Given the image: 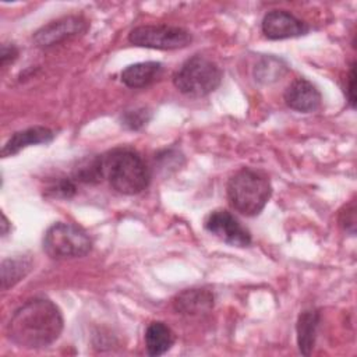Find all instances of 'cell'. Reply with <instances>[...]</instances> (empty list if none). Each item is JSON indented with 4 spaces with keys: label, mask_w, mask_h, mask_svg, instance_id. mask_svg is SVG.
<instances>
[{
    "label": "cell",
    "mask_w": 357,
    "mask_h": 357,
    "mask_svg": "<svg viewBox=\"0 0 357 357\" xmlns=\"http://www.w3.org/2000/svg\"><path fill=\"white\" fill-rule=\"evenodd\" d=\"M63 324V314L52 300L35 297L13 312L7 335L20 347L43 349L59 339Z\"/></svg>",
    "instance_id": "1"
},
{
    "label": "cell",
    "mask_w": 357,
    "mask_h": 357,
    "mask_svg": "<svg viewBox=\"0 0 357 357\" xmlns=\"http://www.w3.org/2000/svg\"><path fill=\"white\" fill-rule=\"evenodd\" d=\"M103 173L120 194L135 195L151 181V173L141 155L131 148H114L102 155Z\"/></svg>",
    "instance_id": "2"
},
{
    "label": "cell",
    "mask_w": 357,
    "mask_h": 357,
    "mask_svg": "<svg viewBox=\"0 0 357 357\" xmlns=\"http://www.w3.org/2000/svg\"><path fill=\"white\" fill-rule=\"evenodd\" d=\"M272 195L269 178L258 170L244 167L230 177L227 198L231 206L245 216L258 215Z\"/></svg>",
    "instance_id": "3"
},
{
    "label": "cell",
    "mask_w": 357,
    "mask_h": 357,
    "mask_svg": "<svg viewBox=\"0 0 357 357\" xmlns=\"http://www.w3.org/2000/svg\"><path fill=\"white\" fill-rule=\"evenodd\" d=\"M223 73L211 59L195 54L185 60L173 75L174 86L185 96L202 98L213 92L222 82Z\"/></svg>",
    "instance_id": "4"
},
{
    "label": "cell",
    "mask_w": 357,
    "mask_h": 357,
    "mask_svg": "<svg viewBox=\"0 0 357 357\" xmlns=\"http://www.w3.org/2000/svg\"><path fill=\"white\" fill-rule=\"evenodd\" d=\"M92 248L89 234L74 223L57 222L43 236V250L53 259H71L86 255Z\"/></svg>",
    "instance_id": "5"
},
{
    "label": "cell",
    "mask_w": 357,
    "mask_h": 357,
    "mask_svg": "<svg viewBox=\"0 0 357 357\" xmlns=\"http://www.w3.org/2000/svg\"><path fill=\"white\" fill-rule=\"evenodd\" d=\"M192 40L191 33L180 26L173 25H139L128 33V42L134 46L174 50L190 45Z\"/></svg>",
    "instance_id": "6"
},
{
    "label": "cell",
    "mask_w": 357,
    "mask_h": 357,
    "mask_svg": "<svg viewBox=\"0 0 357 357\" xmlns=\"http://www.w3.org/2000/svg\"><path fill=\"white\" fill-rule=\"evenodd\" d=\"M88 29V21L81 15H66L40 26L32 36L39 47H50L67 39L79 36Z\"/></svg>",
    "instance_id": "7"
},
{
    "label": "cell",
    "mask_w": 357,
    "mask_h": 357,
    "mask_svg": "<svg viewBox=\"0 0 357 357\" xmlns=\"http://www.w3.org/2000/svg\"><path fill=\"white\" fill-rule=\"evenodd\" d=\"M205 229L233 247H248L251 244L250 231L229 211L218 209L205 219Z\"/></svg>",
    "instance_id": "8"
},
{
    "label": "cell",
    "mask_w": 357,
    "mask_h": 357,
    "mask_svg": "<svg viewBox=\"0 0 357 357\" xmlns=\"http://www.w3.org/2000/svg\"><path fill=\"white\" fill-rule=\"evenodd\" d=\"M261 28L264 35L273 40L303 36L310 29L304 21L286 10H272L265 14Z\"/></svg>",
    "instance_id": "9"
},
{
    "label": "cell",
    "mask_w": 357,
    "mask_h": 357,
    "mask_svg": "<svg viewBox=\"0 0 357 357\" xmlns=\"http://www.w3.org/2000/svg\"><path fill=\"white\" fill-rule=\"evenodd\" d=\"M286 105L301 113H310L317 110L321 106L322 96L317 86L305 78L294 79L284 91Z\"/></svg>",
    "instance_id": "10"
},
{
    "label": "cell",
    "mask_w": 357,
    "mask_h": 357,
    "mask_svg": "<svg viewBox=\"0 0 357 357\" xmlns=\"http://www.w3.org/2000/svg\"><path fill=\"white\" fill-rule=\"evenodd\" d=\"M213 294L206 289H187L173 298V308L185 317H198L213 308Z\"/></svg>",
    "instance_id": "11"
},
{
    "label": "cell",
    "mask_w": 357,
    "mask_h": 357,
    "mask_svg": "<svg viewBox=\"0 0 357 357\" xmlns=\"http://www.w3.org/2000/svg\"><path fill=\"white\" fill-rule=\"evenodd\" d=\"M53 138H54V132L50 128L42 127V126H35V127H29V128L17 131L4 144L3 149H1V156L3 158L13 156L29 145L47 144Z\"/></svg>",
    "instance_id": "12"
},
{
    "label": "cell",
    "mask_w": 357,
    "mask_h": 357,
    "mask_svg": "<svg viewBox=\"0 0 357 357\" xmlns=\"http://www.w3.org/2000/svg\"><path fill=\"white\" fill-rule=\"evenodd\" d=\"M163 66L158 61H142L126 67L121 71V81L128 88H145L160 78Z\"/></svg>",
    "instance_id": "13"
},
{
    "label": "cell",
    "mask_w": 357,
    "mask_h": 357,
    "mask_svg": "<svg viewBox=\"0 0 357 357\" xmlns=\"http://www.w3.org/2000/svg\"><path fill=\"white\" fill-rule=\"evenodd\" d=\"M319 318L321 314L315 308L304 310L297 319V344L298 350L301 354L308 356L311 354L314 344H315V337H317V329L319 325Z\"/></svg>",
    "instance_id": "14"
},
{
    "label": "cell",
    "mask_w": 357,
    "mask_h": 357,
    "mask_svg": "<svg viewBox=\"0 0 357 357\" xmlns=\"http://www.w3.org/2000/svg\"><path fill=\"white\" fill-rule=\"evenodd\" d=\"M174 333L162 321L151 322L145 329V347L149 356H162L172 349Z\"/></svg>",
    "instance_id": "15"
},
{
    "label": "cell",
    "mask_w": 357,
    "mask_h": 357,
    "mask_svg": "<svg viewBox=\"0 0 357 357\" xmlns=\"http://www.w3.org/2000/svg\"><path fill=\"white\" fill-rule=\"evenodd\" d=\"M32 261L29 257L17 255L6 258L1 262V289L7 290L22 280L31 271Z\"/></svg>",
    "instance_id": "16"
},
{
    "label": "cell",
    "mask_w": 357,
    "mask_h": 357,
    "mask_svg": "<svg viewBox=\"0 0 357 357\" xmlns=\"http://www.w3.org/2000/svg\"><path fill=\"white\" fill-rule=\"evenodd\" d=\"M74 181L84 184H98L105 178L103 173V160L102 155L96 156H85L79 159L73 167Z\"/></svg>",
    "instance_id": "17"
},
{
    "label": "cell",
    "mask_w": 357,
    "mask_h": 357,
    "mask_svg": "<svg viewBox=\"0 0 357 357\" xmlns=\"http://www.w3.org/2000/svg\"><path fill=\"white\" fill-rule=\"evenodd\" d=\"M286 64L283 60L273 57V56H266L259 60L258 64H255L254 68V75L255 79L264 84H272L280 79V77L286 73Z\"/></svg>",
    "instance_id": "18"
},
{
    "label": "cell",
    "mask_w": 357,
    "mask_h": 357,
    "mask_svg": "<svg viewBox=\"0 0 357 357\" xmlns=\"http://www.w3.org/2000/svg\"><path fill=\"white\" fill-rule=\"evenodd\" d=\"M151 120V112L145 107L132 109L124 112L121 116V124L128 130H139Z\"/></svg>",
    "instance_id": "19"
},
{
    "label": "cell",
    "mask_w": 357,
    "mask_h": 357,
    "mask_svg": "<svg viewBox=\"0 0 357 357\" xmlns=\"http://www.w3.org/2000/svg\"><path fill=\"white\" fill-rule=\"evenodd\" d=\"M46 192L54 198H71L77 192L75 181L70 177H59L49 184Z\"/></svg>",
    "instance_id": "20"
},
{
    "label": "cell",
    "mask_w": 357,
    "mask_h": 357,
    "mask_svg": "<svg viewBox=\"0 0 357 357\" xmlns=\"http://www.w3.org/2000/svg\"><path fill=\"white\" fill-rule=\"evenodd\" d=\"M339 225L344 231H349L350 234L356 233V202L350 201L343 206V209L339 212Z\"/></svg>",
    "instance_id": "21"
},
{
    "label": "cell",
    "mask_w": 357,
    "mask_h": 357,
    "mask_svg": "<svg viewBox=\"0 0 357 357\" xmlns=\"http://www.w3.org/2000/svg\"><path fill=\"white\" fill-rule=\"evenodd\" d=\"M18 57V49L13 43H3L0 59H1V67H6L10 63H14Z\"/></svg>",
    "instance_id": "22"
},
{
    "label": "cell",
    "mask_w": 357,
    "mask_h": 357,
    "mask_svg": "<svg viewBox=\"0 0 357 357\" xmlns=\"http://www.w3.org/2000/svg\"><path fill=\"white\" fill-rule=\"evenodd\" d=\"M346 96L349 100V105L351 107H356V68L354 63L350 67L349 75H347V89H346Z\"/></svg>",
    "instance_id": "23"
},
{
    "label": "cell",
    "mask_w": 357,
    "mask_h": 357,
    "mask_svg": "<svg viewBox=\"0 0 357 357\" xmlns=\"http://www.w3.org/2000/svg\"><path fill=\"white\" fill-rule=\"evenodd\" d=\"M3 216V223H1V226H3V229H1V236H6L7 234V229H8V220H7V218H6V215L3 213L1 215Z\"/></svg>",
    "instance_id": "24"
}]
</instances>
